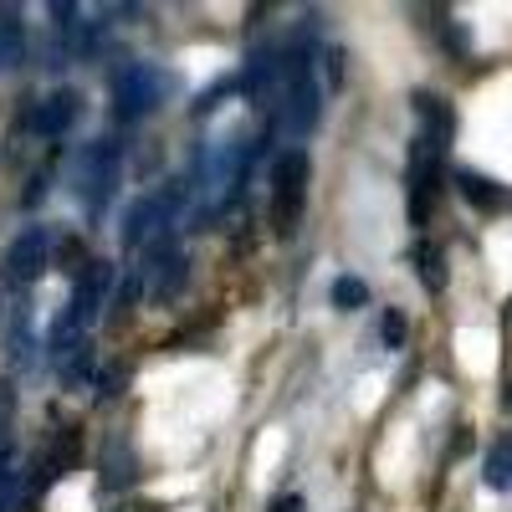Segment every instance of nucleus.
Segmentation results:
<instances>
[{"mask_svg": "<svg viewBox=\"0 0 512 512\" xmlns=\"http://www.w3.org/2000/svg\"><path fill=\"white\" fill-rule=\"evenodd\" d=\"M456 185H461V195L472 200L477 210H502V205H507V190H502L497 180L477 175V169H461V175H456Z\"/></svg>", "mask_w": 512, "mask_h": 512, "instance_id": "nucleus-10", "label": "nucleus"}, {"mask_svg": "<svg viewBox=\"0 0 512 512\" xmlns=\"http://www.w3.org/2000/svg\"><path fill=\"white\" fill-rule=\"evenodd\" d=\"M6 420H11V384H0V436H6Z\"/></svg>", "mask_w": 512, "mask_h": 512, "instance_id": "nucleus-21", "label": "nucleus"}, {"mask_svg": "<svg viewBox=\"0 0 512 512\" xmlns=\"http://www.w3.org/2000/svg\"><path fill=\"white\" fill-rule=\"evenodd\" d=\"M267 512H303V497H297V492H282V497H277Z\"/></svg>", "mask_w": 512, "mask_h": 512, "instance_id": "nucleus-20", "label": "nucleus"}, {"mask_svg": "<svg viewBox=\"0 0 512 512\" xmlns=\"http://www.w3.org/2000/svg\"><path fill=\"white\" fill-rule=\"evenodd\" d=\"M113 185H118V144L113 139L82 144L77 159H72V190H77L82 210H88V216H103Z\"/></svg>", "mask_w": 512, "mask_h": 512, "instance_id": "nucleus-3", "label": "nucleus"}, {"mask_svg": "<svg viewBox=\"0 0 512 512\" xmlns=\"http://www.w3.org/2000/svg\"><path fill=\"white\" fill-rule=\"evenodd\" d=\"M482 472H487V487H492V492H512V436H502V441L487 451Z\"/></svg>", "mask_w": 512, "mask_h": 512, "instance_id": "nucleus-11", "label": "nucleus"}, {"mask_svg": "<svg viewBox=\"0 0 512 512\" xmlns=\"http://www.w3.org/2000/svg\"><path fill=\"white\" fill-rule=\"evenodd\" d=\"M415 113H420V139H431V144H441L446 149V139H451V128H456V118H451V108H446V98H436V93H415Z\"/></svg>", "mask_w": 512, "mask_h": 512, "instance_id": "nucleus-9", "label": "nucleus"}, {"mask_svg": "<svg viewBox=\"0 0 512 512\" xmlns=\"http://www.w3.org/2000/svg\"><path fill=\"white\" fill-rule=\"evenodd\" d=\"M47 262H52L47 231H41V226H26V231L6 246V256H0V277H6V287H31L41 272H47Z\"/></svg>", "mask_w": 512, "mask_h": 512, "instance_id": "nucleus-6", "label": "nucleus"}, {"mask_svg": "<svg viewBox=\"0 0 512 512\" xmlns=\"http://www.w3.org/2000/svg\"><path fill=\"white\" fill-rule=\"evenodd\" d=\"M318 123V77H313V52L292 47L282 52V128L292 139H308Z\"/></svg>", "mask_w": 512, "mask_h": 512, "instance_id": "nucleus-1", "label": "nucleus"}, {"mask_svg": "<svg viewBox=\"0 0 512 512\" xmlns=\"http://www.w3.org/2000/svg\"><path fill=\"white\" fill-rule=\"evenodd\" d=\"M164 72L154 67V62H123L118 72H113V103H118V113L123 118H144V113H154L159 103H164Z\"/></svg>", "mask_w": 512, "mask_h": 512, "instance_id": "nucleus-5", "label": "nucleus"}, {"mask_svg": "<svg viewBox=\"0 0 512 512\" xmlns=\"http://www.w3.org/2000/svg\"><path fill=\"white\" fill-rule=\"evenodd\" d=\"M108 287H113V267H108V262H88V267L77 272L72 303H67V313H62V318H57V328H52V354L72 349L77 338H82V328H88V323L103 313Z\"/></svg>", "mask_w": 512, "mask_h": 512, "instance_id": "nucleus-2", "label": "nucleus"}, {"mask_svg": "<svg viewBox=\"0 0 512 512\" xmlns=\"http://www.w3.org/2000/svg\"><path fill=\"white\" fill-rule=\"evenodd\" d=\"M134 482V456H128L123 441H108V456H103V487H128Z\"/></svg>", "mask_w": 512, "mask_h": 512, "instance_id": "nucleus-12", "label": "nucleus"}, {"mask_svg": "<svg viewBox=\"0 0 512 512\" xmlns=\"http://www.w3.org/2000/svg\"><path fill=\"white\" fill-rule=\"evenodd\" d=\"M93 369H98V354H93L88 338H77L72 349H62V354H57V379H62V390H82L88 379H98Z\"/></svg>", "mask_w": 512, "mask_h": 512, "instance_id": "nucleus-8", "label": "nucleus"}, {"mask_svg": "<svg viewBox=\"0 0 512 512\" xmlns=\"http://www.w3.org/2000/svg\"><path fill=\"white\" fill-rule=\"evenodd\" d=\"M405 333H410V323H405V313L400 308H390L379 318V338H384V349H405Z\"/></svg>", "mask_w": 512, "mask_h": 512, "instance_id": "nucleus-17", "label": "nucleus"}, {"mask_svg": "<svg viewBox=\"0 0 512 512\" xmlns=\"http://www.w3.org/2000/svg\"><path fill=\"white\" fill-rule=\"evenodd\" d=\"M128 359H108L103 369H98V379H93V390H98V400H118L123 390H128Z\"/></svg>", "mask_w": 512, "mask_h": 512, "instance_id": "nucleus-13", "label": "nucleus"}, {"mask_svg": "<svg viewBox=\"0 0 512 512\" xmlns=\"http://www.w3.org/2000/svg\"><path fill=\"white\" fill-rule=\"evenodd\" d=\"M303 205H308V154L287 149L272 164V231L292 236L297 221H303Z\"/></svg>", "mask_w": 512, "mask_h": 512, "instance_id": "nucleus-4", "label": "nucleus"}, {"mask_svg": "<svg viewBox=\"0 0 512 512\" xmlns=\"http://www.w3.org/2000/svg\"><path fill=\"white\" fill-rule=\"evenodd\" d=\"M415 267H420V282L431 287V292L446 287V256H441V246H420L415 251Z\"/></svg>", "mask_w": 512, "mask_h": 512, "instance_id": "nucleus-14", "label": "nucleus"}, {"mask_svg": "<svg viewBox=\"0 0 512 512\" xmlns=\"http://www.w3.org/2000/svg\"><path fill=\"white\" fill-rule=\"evenodd\" d=\"M26 52V36H21V21H0V67H16Z\"/></svg>", "mask_w": 512, "mask_h": 512, "instance_id": "nucleus-15", "label": "nucleus"}, {"mask_svg": "<svg viewBox=\"0 0 512 512\" xmlns=\"http://www.w3.org/2000/svg\"><path fill=\"white\" fill-rule=\"evenodd\" d=\"M11 364L31 369V323H26V313H21L16 328H11Z\"/></svg>", "mask_w": 512, "mask_h": 512, "instance_id": "nucleus-18", "label": "nucleus"}, {"mask_svg": "<svg viewBox=\"0 0 512 512\" xmlns=\"http://www.w3.org/2000/svg\"><path fill=\"white\" fill-rule=\"evenodd\" d=\"M72 118H77V93H72V88L47 93V98L31 108V128H36L41 139H62L67 128H72Z\"/></svg>", "mask_w": 512, "mask_h": 512, "instance_id": "nucleus-7", "label": "nucleus"}, {"mask_svg": "<svg viewBox=\"0 0 512 512\" xmlns=\"http://www.w3.org/2000/svg\"><path fill=\"white\" fill-rule=\"evenodd\" d=\"M333 303H338V308H364V303H369V287H364L359 277H338V282H333Z\"/></svg>", "mask_w": 512, "mask_h": 512, "instance_id": "nucleus-16", "label": "nucleus"}, {"mask_svg": "<svg viewBox=\"0 0 512 512\" xmlns=\"http://www.w3.org/2000/svg\"><path fill=\"white\" fill-rule=\"evenodd\" d=\"M72 461H77V425H67V431L57 436V456H52V466H57V472H67Z\"/></svg>", "mask_w": 512, "mask_h": 512, "instance_id": "nucleus-19", "label": "nucleus"}]
</instances>
